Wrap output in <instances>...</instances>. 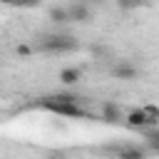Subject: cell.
I'll list each match as a JSON object with an SVG mask.
<instances>
[{
	"label": "cell",
	"instance_id": "obj_1",
	"mask_svg": "<svg viewBox=\"0 0 159 159\" xmlns=\"http://www.w3.org/2000/svg\"><path fill=\"white\" fill-rule=\"evenodd\" d=\"M40 104H42L47 112L60 114V117H70V119H87V117H89V112H87L84 107H80V104H70V102H57L55 97H45Z\"/></svg>",
	"mask_w": 159,
	"mask_h": 159
},
{
	"label": "cell",
	"instance_id": "obj_2",
	"mask_svg": "<svg viewBox=\"0 0 159 159\" xmlns=\"http://www.w3.org/2000/svg\"><path fill=\"white\" fill-rule=\"evenodd\" d=\"M77 45L70 35H47L42 40V50H47V52H70Z\"/></svg>",
	"mask_w": 159,
	"mask_h": 159
},
{
	"label": "cell",
	"instance_id": "obj_3",
	"mask_svg": "<svg viewBox=\"0 0 159 159\" xmlns=\"http://www.w3.org/2000/svg\"><path fill=\"white\" fill-rule=\"evenodd\" d=\"M124 124L127 127H132V129H149V119H147V112H144V107H134V109H129L127 114H124Z\"/></svg>",
	"mask_w": 159,
	"mask_h": 159
},
{
	"label": "cell",
	"instance_id": "obj_4",
	"mask_svg": "<svg viewBox=\"0 0 159 159\" xmlns=\"http://www.w3.org/2000/svg\"><path fill=\"white\" fill-rule=\"evenodd\" d=\"M117 159H147V149L139 144H124L114 152Z\"/></svg>",
	"mask_w": 159,
	"mask_h": 159
},
{
	"label": "cell",
	"instance_id": "obj_5",
	"mask_svg": "<svg viewBox=\"0 0 159 159\" xmlns=\"http://www.w3.org/2000/svg\"><path fill=\"white\" fill-rule=\"evenodd\" d=\"M67 12H70V22H87V20L92 17V12H89V7H87L84 2H72V5H67Z\"/></svg>",
	"mask_w": 159,
	"mask_h": 159
},
{
	"label": "cell",
	"instance_id": "obj_6",
	"mask_svg": "<svg viewBox=\"0 0 159 159\" xmlns=\"http://www.w3.org/2000/svg\"><path fill=\"white\" fill-rule=\"evenodd\" d=\"M102 119L109 122V124H114V122L124 119V114H122L119 104H114V102H102Z\"/></svg>",
	"mask_w": 159,
	"mask_h": 159
},
{
	"label": "cell",
	"instance_id": "obj_7",
	"mask_svg": "<svg viewBox=\"0 0 159 159\" xmlns=\"http://www.w3.org/2000/svg\"><path fill=\"white\" fill-rule=\"evenodd\" d=\"M112 75L117 77V80H134L137 75H139V70L134 67V65H129V62H119V65H114V70H112Z\"/></svg>",
	"mask_w": 159,
	"mask_h": 159
},
{
	"label": "cell",
	"instance_id": "obj_8",
	"mask_svg": "<svg viewBox=\"0 0 159 159\" xmlns=\"http://www.w3.org/2000/svg\"><path fill=\"white\" fill-rule=\"evenodd\" d=\"M47 17L57 25H65L70 22V12H67V5H50L47 7Z\"/></svg>",
	"mask_w": 159,
	"mask_h": 159
},
{
	"label": "cell",
	"instance_id": "obj_9",
	"mask_svg": "<svg viewBox=\"0 0 159 159\" xmlns=\"http://www.w3.org/2000/svg\"><path fill=\"white\" fill-rule=\"evenodd\" d=\"M80 80H82V70H80V67H65V70H60V82H62V84L72 87V84H77Z\"/></svg>",
	"mask_w": 159,
	"mask_h": 159
},
{
	"label": "cell",
	"instance_id": "obj_10",
	"mask_svg": "<svg viewBox=\"0 0 159 159\" xmlns=\"http://www.w3.org/2000/svg\"><path fill=\"white\" fill-rule=\"evenodd\" d=\"M144 139H147V147L159 154V127L157 129H144Z\"/></svg>",
	"mask_w": 159,
	"mask_h": 159
},
{
	"label": "cell",
	"instance_id": "obj_11",
	"mask_svg": "<svg viewBox=\"0 0 159 159\" xmlns=\"http://www.w3.org/2000/svg\"><path fill=\"white\" fill-rule=\"evenodd\" d=\"M144 112H147V119H149V129H157L159 127V107L157 104H144Z\"/></svg>",
	"mask_w": 159,
	"mask_h": 159
},
{
	"label": "cell",
	"instance_id": "obj_12",
	"mask_svg": "<svg viewBox=\"0 0 159 159\" xmlns=\"http://www.w3.org/2000/svg\"><path fill=\"white\" fill-rule=\"evenodd\" d=\"M50 159H65V157H62V154H52Z\"/></svg>",
	"mask_w": 159,
	"mask_h": 159
}]
</instances>
